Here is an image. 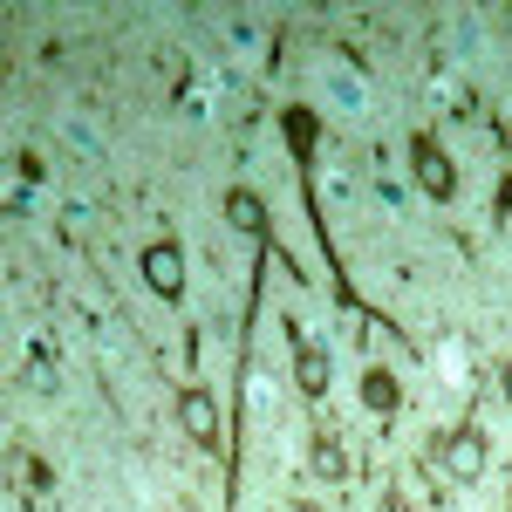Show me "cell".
<instances>
[{"label": "cell", "mask_w": 512, "mask_h": 512, "mask_svg": "<svg viewBox=\"0 0 512 512\" xmlns=\"http://www.w3.org/2000/svg\"><path fill=\"white\" fill-rule=\"evenodd\" d=\"M410 164H417V185L431 198H451L458 192V171H451V158L437 151V137H410Z\"/></svg>", "instance_id": "1"}, {"label": "cell", "mask_w": 512, "mask_h": 512, "mask_svg": "<svg viewBox=\"0 0 512 512\" xmlns=\"http://www.w3.org/2000/svg\"><path fill=\"white\" fill-rule=\"evenodd\" d=\"M144 280H151V294H164V301H178V294H185V253H178L171 239H158V246H144Z\"/></svg>", "instance_id": "2"}, {"label": "cell", "mask_w": 512, "mask_h": 512, "mask_svg": "<svg viewBox=\"0 0 512 512\" xmlns=\"http://www.w3.org/2000/svg\"><path fill=\"white\" fill-rule=\"evenodd\" d=\"M437 451H444V472L458 478V485H472V478L485 472V437H478V431H451Z\"/></svg>", "instance_id": "3"}, {"label": "cell", "mask_w": 512, "mask_h": 512, "mask_svg": "<svg viewBox=\"0 0 512 512\" xmlns=\"http://www.w3.org/2000/svg\"><path fill=\"white\" fill-rule=\"evenodd\" d=\"M280 137H287L294 164H308V158H315V144H321V123H315V110H287V117H280Z\"/></svg>", "instance_id": "4"}, {"label": "cell", "mask_w": 512, "mask_h": 512, "mask_svg": "<svg viewBox=\"0 0 512 512\" xmlns=\"http://www.w3.org/2000/svg\"><path fill=\"white\" fill-rule=\"evenodd\" d=\"M178 417H185V431H192V444H219V417H212V396H205V390H185V403H178Z\"/></svg>", "instance_id": "5"}, {"label": "cell", "mask_w": 512, "mask_h": 512, "mask_svg": "<svg viewBox=\"0 0 512 512\" xmlns=\"http://www.w3.org/2000/svg\"><path fill=\"white\" fill-rule=\"evenodd\" d=\"M226 219H233L239 233H253V239L267 233V205H260L253 192H233V198H226Z\"/></svg>", "instance_id": "6"}, {"label": "cell", "mask_w": 512, "mask_h": 512, "mask_svg": "<svg viewBox=\"0 0 512 512\" xmlns=\"http://www.w3.org/2000/svg\"><path fill=\"white\" fill-rule=\"evenodd\" d=\"M308 465H315V478H328V485H342V478H349V458H342V444H335V437H321L315 451H308Z\"/></svg>", "instance_id": "7"}, {"label": "cell", "mask_w": 512, "mask_h": 512, "mask_svg": "<svg viewBox=\"0 0 512 512\" xmlns=\"http://www.w3.org/2000/svg\"><path fill=\"white\" fill-rule=\"evenodd\" d=\"M362 403H369L376 417H390V410H396V376H390V369H369V383H362Z\"/></svg>", "instance_id": "8"}, {"label": "cell", "mask_w": 512, "mask_h": 512, "mask_svg": "<svg viewBox=\"0 0 512 512\" xmlns=\"http://www.w3.org/2000/svg\"><path fill=\"white\" fill-rule=\"evenodd\" d=\"M301 390L308 396L328 390V349H301Z\"/></svg>", "instance_id": "9"}, {"label": "cell", "mask_w": 512, "mask_h": 512, "mask_svg": "<svg viewBox=\"0 0 512 512\" xmlns=\"http://www.w3.org/2000/svg\"><path fill=\"white\" fill-rule=\"evenodd\" d=\"M28 383H35V390H55V362H48V349H35V362H28Z\"/></svg>", "instance_id": "10"}, {"label": "cell", "mask_w": 512, "mask_h": 512, "mask_svg": "<svg viewBox=\"0 0 512 512\" xmlns=\"http://www.w3.org/2000/svg\"><path fill=\"white\" fill-rule=\"evenodd\" d=\"M499 390H506V403H512V362H506V376H499Z\"/></svg>", "instance_id": "11"}, {"label": "cell", "mask_w": 512, "mask_h": 512, "mask_svg": "<svg viewBox=\"0 0 512 512\" xmlns=\"http://www.w3.org/2000/svg\"><path fill=\"white\" fill-rule=\"evenodd\" d=\"M287 512H321V506H308V499H294V506H287Z\"/></svg>", "instance_id": "12"}]
</instances>
